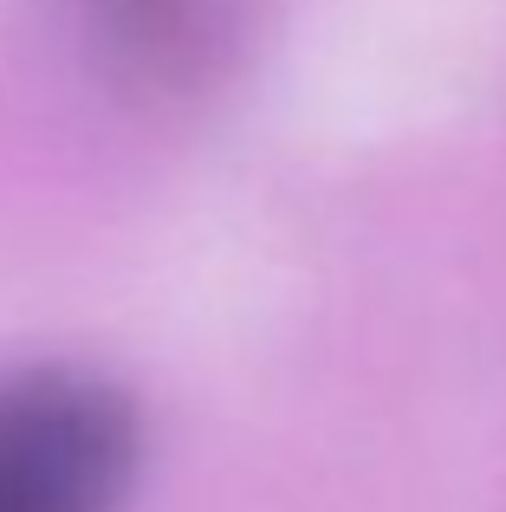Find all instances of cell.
Instances as JSON below:
<instances>
[{
  "instance_id": "obj_1",
  "label": "cell",
  "mask_w": 506,
  "mask_h": 512,
  "mask_svg": "<svg viewBox=\"0 0 506 512\" xmlns=\"http://www.w3.org/2000/svg\"><path fill=\"white\" fill-rule=\"evenodd\" d=\"M137 474V409L91 370L0 383V512H117Z\"/></svg>"
},
{
  "instance_id": "obj_2",
  "label": "cell",
  "mask_w": 506,
  "mask_h": 512,
  "mask_svg": "<svg viewBox=\"0 0 506 512\" xmlns=\"http://www.w3.org/2000/svg\"><path fill=\"white\" fill-rule=\"evenodd\" d=\"M91 39L143 85H189L221 46V0H85Z\"/></svg>"
}]
</instances>
